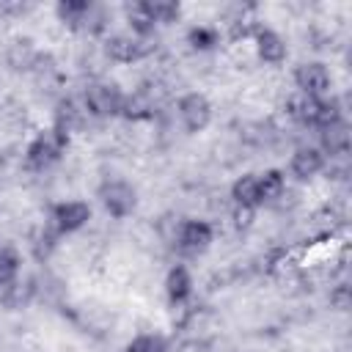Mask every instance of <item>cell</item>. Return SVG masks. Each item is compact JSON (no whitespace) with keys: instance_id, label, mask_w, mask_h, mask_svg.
Masks as SVG:
<instances>
[{"instance_id":"ba28073f","label":"cell","mask_w":352,"mask_h":352,"mask_svg":"<svg viewBox=\"0 0 352 352\" xmlns=\"http://www.w3.org/2000/svg\"><path fill=\"white\" fill-rule=\"evenodd\" d=\"M294 85L302 96H327L333 88V72L322 60H302L294 69Z\"/></svg>"},{"instance_id":"cb8c5ba5","label":"cell","mask_w":352,"mask_h":352,"mask_svg":"<svg viewBox=\"0 0 352 352\" xmlns=\"http://www.w3.org/2000/svg\"><path fill=\"white\" fill-rule=\"evenodd\" d=\"M234 226L236 228H250L253 226V217H256V209H248V206H234Z\"/></svg>"},{"instance_id":"7a4b0ae2","label":"cell","mask_w":352,"mask_h":352,"mask_svg":"<svg viewBox=\"0 0 352 352\" xmlns=\"http://www.w3.org/2000/svg\"><path fill=\"white\" fill-rule=\"evenodd\" d=\"M289 113L300 121V124H305V126H314V129H322V126H327V124H333V121H338V118H344V113H341V104H338V99H327V96H302V94H297L292 102H289Z\"/></svg>"},{"instance_id":"7402d4cb","label":"cell","mask_w":352,"mask_h":352,"mask_svg":"<svg viewBox=\"0 0 352 352\" xmlns=\"http://www.w3.org/2000/svg\"><path fill=\"white\" fill-rule=\"evenodd\" d=\"M124 352H168V344L162 336L157 333H138L126 346Z\"/></svg>"},{"instance_id":"6da1fadb","label":"cell","mask_w":352,"mask_h":352,"mask_svg":"<svg viewBox=\"0 0 352 352\" xmlns=\"http://www.w3.org/2000/svg\"><path fill=\"white\" fill-rule=\"evenodd\" d=\"M69 143H72V135L66 129L55 126V124L47 126V129H41V132H36V138L25 148V168L28 170H36V173L52 168L66 154Z\"/></svg>"},{"instance_id":"9a60e30c","label":"cell","mask_w":352,"mask_h":352,"mask_svg":"<svg viewBox=\"0 0 352 352\" xmlns=\"http://www.w3.org/2000/svg\"><path fill=\"white\" fill-rule=\"evenodd\" d=\"M91 11H94V3L88 0H60L55 6V16L58 22H63L66 28L72 30H88V19H91Z\"/></svg>"},{"instance_id":"3957f363","label":"cell","mask_w":352,"mask_h":352,"mask_svg":"<svg viewBox=\"0 0 352 352\" xmlns=\"http://www.w3.org/2000/svg\"><path fill=\"white\" fill-rule=\"evenodd\" d=\"M96 198L102 204V209L113 217V220H126L135 209H138V190L132 182L121 179V176H113V179H104L99 187H96Z\"/></svg>"},{"instance_id":"5bb4252c","label":"cell","mask_w":352,"mask_h":352,"mask_svg":"<svg viewBox=\"0 0 352 352\" xmlns=\"http://www.w3.org/2000/svg\"><path fill=\"white\" fill-rule=\"evenodd\" d=\"M124 22L129 25V33L138 36V38H148L157 30V22H154V14H151L148 0H132V3H126L124 6Z\"/></svg>"},{"instance_id":"2e32d148","label":"cell","mask_w":352,"mask_h":352,"mask_svg":"<svg viewBox=\"0 0 352 352\" xmlns=\"http://www.w3.org/2000/svg\"><path fill=\"white\" fill-rule=\"evenodd\" d=\"M256 182H258L261 204H272V201L283 198V192H286V173L280 168H267V170L256 173Z\"/></svg>"},{"instance_id":"8992f818","label":"cell","mask_w":352,"mask_h":352,"mask_svg":"<svg viewBox=\"0 0 352 352\" xmlns=\"http://www.w3.org/2000/svg\"><path fill=\"white\" fill-rule=\"evenodd\" d=\"M173 242H176V248H179L182 253L198 256V253H204V250L212 248V242H214V228H212V223H206V220L187 217V220H182V223L176 226Z\"/></svg>"},{"instance_id":"4fadbf2b","label":"cell","mask_w":352,"mask_h":352,"mask_svg":"<svg viewBox=\"0 0 352 352\" xmlns=\"http://www.w3.org/2000/svg\"><path fill=\"white\" fill-rule=\"evenodd\" d=\"M165 297H168V302L170 305H184V302H190V297H192V286H195V280H192V272L184 267V264H173L170 270H168V275H165Z\"/></svg>"},{"instance_id":"30bf717a","label":"cell","mask_w":352,"mask_h":352,"mask_svg":"<svg viewBox=\"0 0 352 352\" xmlns=\"http://www.w3.org/2000/svg\"><path fill=\"white\" fill-rule=\"evenodd\" d=\"M146 38H138L132 33H110L104 38V55L113 63H135L146 58Z\"/></svg>"},{"instance_id":"603a6c76","label":"cell","mask_w":352,"mask_h":352,"mask_svg":"<svg viewBox=\"0 0 352 352\" xmlns=\"http://www.w3.org/2000/svg\"><path fill=\"white\" fill-rule=\"evenodd\" d=\"M349 305H352V289H349V283H336L333 289H330V308H336V311H349Z\"/></svg>"},{"instance_id":"8fae6325","label":"cell","mask_w":352,"mask_h":352,"mask_svg":"<svg viewBox=\"0 0 352 352\" xmlns=\"http://www.w3.org/2000/svg\"><path fill=\"white\" fill-rule=\"evenodd\" d=\"M327 168V157L316 146H297L289 157V173L297 182H311Z\"/></svg>"},{"instance_id":"e0dca14e","label":"cell","mask_w":352,"mask_h":352,"mask_svg":"<svg viewBox=\"0 0 352 352\" xmlns=\"http://www.w3.org/2000/svg\"><path fill=\"white\" fill-rule=\"evenodd\" d=\"M231 201H234V206H248V209H258L261 206L256 173H242V176L234 179V184H231Z\"/></svg>"},{"instance_id":"9c48e42d","label":"cell","mask_w":352,"mask_h":352,"mask_svg":"<svg viewBox=\"0 0 352 352\" xmlns=\"http://www.w3.org/2000/svg\"><path fill=\"white\" fill-rule=\"evenodd\" d=\"M253 50H256V58L267 66H280L289 55V47H286V38L267 28V25H258L256 33H253Z\"/></svg>"},{"instance_id":"44dd1931","label":"cell","mask_w":352,"mask_h":352,"mask_svg":"<svg viewBox=\"0 0 352 352\" xmlns=\"http://www.w3.org/2000/svg\"><path fill=\"white\" fill-rule=\"evenodd\" d=\"M148 6H151V14H154L157 28L160 25L179 22V16H182V3L179 0H148Z\"/></svg>"},{"instance_id":"52a82bcc","label":"cell","mask_w":352,"mask_h":352,"mask_svg":"<svg viewBox=\"0 0 352 352\" xmlns=\"http://www.w3.org/2000/svg\"><path fill=\"white\" fill-rule=\"evenodd\" d=\"M94 209L88 201L82 198H69V201H58L52 209H50V220H52V228L58 234H77L80 228L88 226Z\"/></svg>"},{"instance_id":"7c38bea8","label":"cell","mask_w":352,"mask_h":352,"mask_svg":"<svg viewBox=\"0 0 352 352\" xmlns=\"http://www.w3.org/2000/svg\"><path fill=\"white\" fill-rule=\"evenodd\" d=\"M327 160L333 157H344L349 151V124L346 118H338L327 126L319 129V146H316Z\"/></svg>"},{"instance_id":"ffe728a7","label":"cell","mask_w":352,"mask_h":352,"mask_svg":"<svg viewBox=\"0 0 352 352\" xmlns=\"http://www.w3.org/2000/svg\"><path fill=\"white\" fill-rule=\"evenodd\" d=\"M19 270H22V258L14 248L0 245V289L19 280Z\"/></svg>"},{"instance_id":"d6986e66","label":"cell","mask_w":352,"mask_h":352,"mask_svg":"<svg viewBox=\"0 0 352 352\" xmlns=\"http://www.w3.org/2000/svg\"><path fill=\"white\" fill-rule=\"evenodd\" d=\"M187 44L195 50V52H209L220 44V30L214 25H192L187 30Z\"/></svg>"},{"instance_id":"ac0fdd59","label":"cell","mask_w":352,"mask_h":352,"mask_svg":"<svg viewBox=\"0 0 352 352\" xmlns=\"http://www.w3.org/2000/svg\"><path fill=\"white\" fill-rule=\"evenodd\" d=\"M85 118H88V113H85L82 102L60 99V102H58V107H55V126L66 129L69 135H72L77 126H82V121H85Z\"/></svg>"},{"instance_id":"5b68a950","label":"cell","mask_w":352,"mask_h":352,"mask_svg":"<svg viewBox=\"0 0 352 352\" xmlns=\"http://www.w3.org/2000/svg\"><path fill=\"white\" fill-rule=\"evenodd\" d=\"M176 116H179L182 126H184L190 135H195V132H204V129L212 124L214 107H212V102H209L206 94H201V91H187V94H182L179 102H176Z\"/></svg>"},{"instance_id":"277c9868","label":"cell","mask_w":352,"mask_h":352,"mask_svg":"<svg viewBox=\"0 0 352 352\" xmlns=\"http://www.w3.org/2000/svg\"><path fill=\"white\" fill-rule=\"evenodd\" d=\"M124 91L110 80H94L82 91V107L88 118H113L121 116L124 107Z\"/></svg>"}]
</instances>
